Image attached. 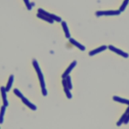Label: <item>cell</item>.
I'll return each instance as SVG.
<instances>
[{
    "instance_id": "cell-1",
    "label": "cell",
    "mask_w": 129,
    "mask_h": 129,
    "mask_svg": "<svg viewBox=\"0 0 129 129\" xmlns=\"http://www.w3.org/2000/svg\"><path fill=\"white\" fill-rule=\"evenodd\" d=\"M32 65L38 75V78L39 79V83L40 84V87L41 88V92L43 96H46L47 95V91L45 87V83L44 81V76L42 74V72L41 70V69L39 67V65L37 61L34 59L32 60Z\"/></svg>"
},
{
    "instance_id": "cell-2",
    "label": "cell",
    "mask_w": 129,
    "mask_h": 129,
    "mask_svg": "<svg viewBox=\"0 0 129 129\" xmlns=\"http://www.w3.org/2000/svg\"><path fill=\"white\" fill-rule=\"evenodd\" d=\"M121 12L119 10H106V11H97L95 12V15L97 17L103 16H117L120 15Z\"/></svg>"
},
{
    "instance_id": "cell-3",
    "label": "cell",
    "mask_w": 129,
    "mask_h": 129,
    "mask_svg": "<svg viewBox=\"0 0 129 129\" xmlns=\"http://www.w3.org/2000/svg\"><path fill=\"white\" fill-rule=\"evenodd\" d=\"M37 12L38 13L43 14V15L49 17L50 19H52L54 21H56L58 23H61L62 22V19L60 17L54 14L50 13L49 12L45 11L44 10L42 9V8H39L37 10Z\"/></svg>"
},
{
    "instance_id": "cell-4",
    "label": "cell",
    "mask_w": 129,
    "mask_h": 129,
    "mask_svg": "<svg viewBox=\"0 0 129 129\" xmlns=\"http://www.w3.org/2000/svg\"><path fill=\"white\" fill-rule=\"evenodd\" d=\"M108 49H109L110 51L117 54L118 55H119L121 56H122L124 58H127L129 56L127 52H125L123 51V50L112 45H109L108 46Z\"/></svg>"
},
{
    "instance_id": "cell-5",
    "label": "cell",
    "mask_w": 129,
    "mask_h": 129,
    "mask_svg": "<svg viewBox=\"0 0 129 129\" xmlns=\"http://www.w3.org/2000/svg\"><path fill=\"white\" fill-rule=\"evenodd\" d=\"M77 61L76 60H74L72 61L70 64L69 66V67L67 68V69L65 70V71L62 74L61 77L62 79H66L68 76H70V74L72 72V71L73 70V69L76 67L77 65Z\"/></svg>"
},
{
    "instance_id": "cell-6",
    "label": "cell",
    "mask_w": 129,
    "mask_h": 129,
    "mask_svg": "<svg viewBox=\"0 0 129 129\" xmlns=\"http://www.w3.org/2000/svg\"><path fill=\"white\" fill-rule=\"evenodd\" d=\"M107 48H108V46H107L105 45H101V46H100L97 48H96L93 50H91V51H89L88 54L90 56H94L98 53H99L105 50Z\"/></svg>"
},
{
    "instance_id": "cell-7",
    "label": "cell",
    "mask_w": 129,
    "mask_h": 129,
    "mask_svg": "<svg viewBox=\"0 0 129 129\" xmlns=\"http://www.w3.org/2000/svg\"><path fill=\"white\" fill-rule=\"evenodd\" d=\"M69 42L74 46L77 47L79 49H80L81 51H84L86 49V47L85 46H84L83 44L77 41L76 40L73 38H70L69 39Z\"/></svg>"
},
{
    "instance_id": "cell-8",
    "label": "cell",
    "mask_w": 129,
    "mask_h": 129,
    "mask_svg": "<svg viewBox=\"0 0 129 129\" xmlns=\"http://www.w3.org/2000/svg\"><path fill=\"white\" fill-rule=\"evenodd\" d=\"M62 84L63 87V91L67 96V97L68 99H71L72 98V95L70 92V89L69 88V87L68 86L67 83H66V81L65 79H62Z\"/></svg>"
},
{
    "instance_id": "cell-9",
    "label": "cell",
    "mask_w": 129,
    "mask_h": 129,
    "mask_svg": "<svg viewBox=\"0 0 129 129\" xmlns=\"http://www.w3.org/2000/svg\"><path fill=\"white\" fill-rule=\"evenodd\" d=\"M1 91L3 101V104L5 106L7 107L9 105V102L7 99V91L6 89V87H4L3 86L1 87Z\"/></svg>"
},
{
    "instance_id": "cell-10",
    "label": "cell",
    "mask_w": 129,
    "mask_h": 129,
    "mask_svg": "<svg viewBox=\"0 0 129 129\" xmlns=\"http://www.w3.org/2000/svg\"><path fill=\"white\" fill-rule=\"evenodd\" d=\"M61 27L62 28V30L63 31L65 37L67 39H69L70 38H71V34H70V31H69V27L67 25V23L64 21H62V22H61Z\"/></svg>"
},
{
    "instance_id": "cell-11",
    "label": "cell",
    "mask_w": 129,
    "mask_h": 129,
    "mask_svg": "<svg viewBox=\"0 0 129 129\" xmlns=\"http://www.w3.org/2000/svg\"><path fill=\"white\" fill-rule=\"evenodd\" d=\"M22 102L26 105L27 107H28L30 109H31L32 110H36L37 109V107L32 103H31L28 99H27L25 96H24L22 99Z\"/></svg>"
},
{
    "instance_id": "cell-12",
    "label": "cell",
    "mask_w": 129,
    "mask_h": 129,
    "mask_svg": "<svg viewBox=\"0 0 129 129\" xmlns=\"http://www.w3.org/2000/svg\"><path fill=\"white\" fill-rule=\"evenodd\" d=\"M112 99L116 102H119L120 103L126 104L128 106H129V100L125 98H121L120 97L117 96H113L112 97Z\"/></svg>"
},
{
    "instance_id": "cell-13",
    "label": "cell",
    "mask_w": 129,
    "mask_h": 129,
    "mask_svg": "<svg viewBox=\"0 0 129 129\" xmlns=\"http://www.w3.org/2000/svg\"><path fill=\"white\" fill-rule=\"evenodd\" d=\"M36 16L37 18L42 20H44L50 24H53V22H54V21L52 20V19H50L49 17L43 15V14H40V13H37V14H36Z\"/></svg>"
},
{
    "instance_id": "cell-14",
    "label": "cell",
    "mask_w": 129,
    "mask_h": 129,
    "mask_svg": "<svg viewBox=\"0 0 129 129\" xmlns=\"http://www.w3.org/2000/svg\"><path fill=\"white\" fill-rule=\"evenodd\" d=\"M14 75H11L9 78L8 81L7 82V85L6 87V89L7 92L11 90L12 85H13V82H14Z\"/></svg>"
},
{
    "instance_id": "cell-15",
    "label": "cell",
    "mask_w": 129,
    "mask_h": 129,
    "mask_svg": "<svg viewBox=\"0 0 129 129\" xmlns=\"http://www.w3.org/2000/svg\"><path fill=\"white\" fill-rule=\"evenodd\" d=\"M127 115V114H126L125 112H124V113L122 114V115L120 117L119 119L117 121V122L116 123V124L117 126H120L123 123H124V122L126 118Z\"/></svg>"
},
{
    "instance_id": "cell-16",
    "label": "cell",
    "mask_w": 129,
    "mask_h": 129,
    "mask_svg": "<svg viewBox=\"0 0 129 129\" xmlns=\"http://www.w3.org/2000/svg\"><path fill=\"white\" fill-rule=\"evenodd\" d=\"M129 3V0H123V2L122 3L121 5H120V6L119 7V10L121 12H123L125 8H126L128 4Z\"/></svg>"
},
{
    "instance_id": "cell-17",
    "label": "cell",
    "mask_w": 129,
    "mask_h": 129,
    "mask_svg": "<svg viewBox=\"0 0 129 129\" xmlns=\"http://www.w3.org/2000/svg\"><path fill=\"white\" fill-rule=\"evenodd\" d=\"M6 107L4 105H3L1 107V114H0V123H2L4 121V115H5V113L6 111Z\"/></svg>"
},
{
    "instance_id": "cell-18",
    "label": "cell",
    "mask_w": 129,
    "mask_h": 129,
    "mask_svg": "<svg viewBox=\"0 0 129 129\" xmlns=\"http://www.w3.org/2000/svg\"><path fill=\"white\" fill-rule=\"evenodd\" d=\"M65 79H66V83H67V84L68 86L69 87L70 89L71 90L73 88V85H72V81H71V78L70 76H68Z\"/></svg>"
},
{
    "instance_id": "cell-19",
    "label": "cell",
    "mask_w": 129,
    "mask_h": 129,
    "mask_svg": "<svg viewBox=\"0 0 129 129\" xmlns=\"http://www.w3.org/2000/svg\"><path fill=\"white\" fill-rule=\"evenodd\" d=\"M13 92L17 96H18L19 98H20V99H22L24 96L22 94V93L20 92V90H19L17 88H15L13 90Z\"/></svg>"
},
{
    "instance_id": "cell-20",
    "label": "cell",
    "mask_w": 129,
    "mask_h": 129,
    "mask_svg": "<svg viewBox=\"0 0 129 129\" xmlns=\"http://www.w3.org/2000/svg\"><path fill=\"white\" fill-rule=\"evenodd\" d=\"M24 3L28 10H31L32 8V6L31 3L30 2L29 0H23Z\"/></svg>"
},
{
    "instance_id": "cell-21",
    "label": "cell",
    "mask_w": 129,
    "mask_h": 129,
    "mask_svg": "<svg viewBox=\"0 0 129 129\" xmlns=\"http://www.w3.org/2000/svg\"><path fill=\"white\" fill-rule=\"evenodd\" d=\"M128 122H129V113L127 114V115L126 116V119H125V121H124L123 123L125 124H127Z\"/></svg>"
},
{
    "instance_id": "cell-22",
    "label": "cell",
    "mask_w": 129,
    "mask_h": 129,
    "mask_svg": "<svg viewBox=\"0 0 129 129\" xmlns=\"http://www.w3.org/2000/svg\"><path fill=\"white\" fill-rule=\"evenodd\" d=\"M125 113H126V114H128V113H129V106H128V107L126 108V109H125V112H124Z\"/></svg>"
}]
</instances>
